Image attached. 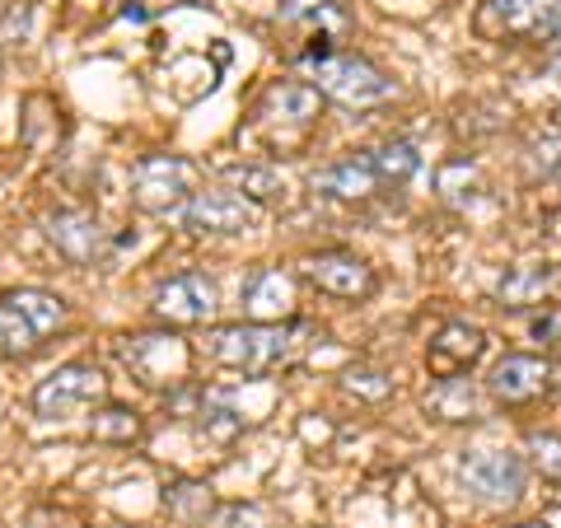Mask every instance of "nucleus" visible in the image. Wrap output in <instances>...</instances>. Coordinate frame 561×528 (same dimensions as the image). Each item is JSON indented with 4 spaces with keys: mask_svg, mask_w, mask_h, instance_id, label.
<instances>
[{
    "mask_svg": "<svg viewBox=\"0 0 561 528\" xmlns=\"http://www.w3.org/2000/svg\"><path fill=\"white\" fill-rule=\"evenodd\" d=\"M319 328H309L300 319H286V323H220L206 332V356L225 365V369H239V375H272V369L290 365L300 356V337H313Z\"/></svg>",
    "mask_w": 561,
    "mask_h": 528,
    "instance_id": "nucleus-1",
    "label": "nucleus"
},
{
    "mask_svg": "<svg viewBox=\"0 0 561 528\" xmlns=\"http://www.w3.org/2000/svg\"><path fill=\"white\" fill-rule=\"evenodd\" d=\"M305 76L323 99L342 103V108H379V103H389L398 94L389 70L375 66L370 57H360V51H328L323 61L305 66Z\"/></svg>",
    "mask_w": 561,
    "mask_h": 528,
    "instance_id": "nucleus-2",
    "label": "nucleus"
},
{
    "mask_svg": "<svg viewBox=\"0 0 561 528\" xmlns=\"http://www.w3.org/2000/svg\"><path fill=\"white\" fill-rule=\"evenodd\" d=\"M472 28L491 43H561V0H482L472 14Z\"/></svg>",
    "mask_w": 561,
    "mask_h": 528,
    "instance_id": "nucleus-3",
    "label": "nucleus"
},
{
    "mask_svg": "<svg viewBox=\"0 0 561 528\" xmlns=\"http://www.w3.org/2000/svg\"><path fill=\"white\" fill-rule=\"evenodd\" d=\"M459 486L468 501H478L486 509H515L529 486V463L511 449H468L459 454Z\"/></svg>",
    "mask_w": 561,
    "mask_h": 528,
    "instance_id": "nucleus-4",
    "label": "nucleus"
},
{
    "mask_svg": "<svg viewBox=\"0 0 561 528\" xmlns=\"http://www.w3.org/2000/svg\"><path fill=\"white\" fill-rule=\"evenodd\" d=\"M33 412L43 421H70L80 412H94L108 402V375L94 360H66L33 389Z\"/></svg>",
    "mask_w": 561,
    "mask_h": 528,
    "instance_id": "nucleus-5",
    "label": "nucleus"
},
{
    "mask_svg": "<svg viewBox=\"0 0 561 528\" xmlns=\"http://www.w3.org/2000/svg\"><path fill=\"white\" fill-rule=\"evenodd\" d=\"M173 220L197 239H234V234L262 230V206L239 197L234 187H197L179 210H173Z\"/></svg>",
    "mask_w": 561,
    "mask_h": 528,
    "instance_id": "nucleus-6",
    "label": "nucleus"
},
{
    "mask_svg": "<svg viewBox=\"0 0 561 528\" xmlns=\"http://www.w3.org/2000/svg\"><path fill=\"white\" fill-rule=\"evenodd\" d=\"M197 192V164L183 154H140L131 169V206L146 216H173Z\"/></svg>",
    "mask_w": 561,
    "mask_h": 528,
    "instance_id": "nucleus-7",
    "label": "nucleus"
},
{
    "mask_svg": "<svg viewBox=\"0 0 561 528\" xmlns=\"http://www.w3.org/2000/svg\"><path fill=\"white\" fill-rule=\"evenodd\" d=\"M122 360L146 389H183L187 369H192V351L179 332H140V337L122 342Z\"/></svg>",
    "mask_w": 561,
    "mask_h": 528,
    "instance_id": "nucleus-8",
    "label": "nucleus"
},
{
    "mask_svg": "<svg viewBox=\"0 0 561 528\" xmlns=\"http://www.w3.org/2000/svg\"><path fill=\"white\" fill-rule=\"evenodd\" d=\"M220 305V286L206 272H173L150 295V313L164 328H202Z\"/></svg>",
    "mask_w": 561,
    "mask_h": 528,
    "instance_id": "nucleus-9",
    "label": "nucleus"
},
{
    "mask_svg": "<svg viewBox=\"0 0 561 528\" xmlns=\"http://www.w3.org/2000/svg\"><path fill=\"white\" fill-rule=\"evenodd\" d=\"M38 225H43V239H47L66 262H76V267H94V262H103V257L117 249L113 234L103 230V220L94 216V210H80V206L47 210Z\"/></svg>",
    "mask_w": 561,
    "mask_h": 528,
    "instance_id": "nucleus-10",
    "label": "nucleus"
},
{
    "mask_svg": "<svg viewBox=\"0 0 561 528\" xmlns=\"http://www.w3.org/2000/svg\"><path fill=\"white\" fill-rule=\"evenodd\" d=\"M300 276L313 290H323L332 299H370L379 290V276L365 257H356L351 249H319L300 257Z\"/></svg>",
    "mask_w": 561,
    "mask_h": 528,
    "instance_id": "nucleus-11",
    "label": "nucleus"
},
{
    "mask_svg": "<svg viewBox=\"0 0 561 528\" xmlns=\"http://www.w3.org/2000/svg\"><path fill=\"white\" fill-rule=\"evenodd\" d=\"M552 360L542 356H501L486 375V398L501 408H529V402L552 393Z\"/></svg>",
    "mask_w": 561,
    "mask_h": 528,
    "instance_id": "nucleus-12",
    "label": "nucleus"
},
{
    "mask_svg": "<svg viewBox=\"0 0 561 528\" xmlns=\"http://www.w3.org/2000/svg\"><path fill=\"white\" fill-rule=\"evenodd\" d=\"M309 187L319 192V197H332V202H370L383 187L375 150H346L337 160H328L323 169L309 173Z\"/></svg>",
    "mask_w": 561,
    "mask_h": 528,
    "instance_id": "nucleus-13",
    "label": "nucleus"
},
{
    "mask_svg": "<svg viewBox=\"0 0 561 528\" xmlns=\"http://www.w3.org/2000/svg\"><path fill=\"white\" fill-rule=\"evenodd\" d=\"M486 356V332L468 319H449L426 342V369L431 379H463L472 365Z\"/></svg>",
    "mask_w": 561,
    "mask_h": 528,
    "instance_id": "nucleus-14",
    "label": "nucleus"
},
{
    "mask_svg": "<svg viewBox=\"0 0 561 528\" xmlns=\"http://www.w3.org/2000/svg\"><path fill=\"white\" fill-rule=\"evenodd\" d=\"M239 305L249 323H286L295 309V280L280 267H253L239 286Z\"/></svg>",
    "mask_w": 561,
    "mask_h": 528,
    "instance_id": "nucleus-15",
    "label": "nucleus"
},
{
    "mask_svg": "<svg viewBox=\"0 0 561 528\" xmlns=\"http://www.w3.org/2000/svg\"><path fill=\"white\" fill-rule=\"evenodd\" d=\"M323 108V94L309 80H272L257 99V117L267 122H290V127H309Z\"/></svg>",
    "mask_w": 561,
    "mask_h": 528,
    "instance_id": "nucleus-16",
    "label": "nucleus"
},
{
    "mask_svg": "<svg viewBox=\"0 0 561 528\" xmlns=\"http://www.w3.org/2000/svg\"><path fill=\"white\" fill-rule=\"evenodd\" d=\"M557 286V267L552 262H515L505 267L501 280H496V305L501 309H529V305H542Z\"/></svg>",
    "mask_w": 561,
    "mask_h": 528,
    "instance_id": "nucleus-17",
    "label": "nucleus"
},
{
    "mask_svg": "<svg viewBox=\"0 0 561 528\" xmlns=\"http://www.w3.org/2000/svg\"><path fill=\"white\" fill-rule=\"evenodd\" d=\"M0 305H10V309H20L24 319L33 323V332L38 337H51V332H61L66 319H70V305L61 295H51L43 286H20V290H5L0 295Z\"/></svg>",
    "mask_w": 561,
    "mask_h": 528,
    "instance_id": "nucleus-18",
    "label": "nucleus"
},
{
    "mask_svg": "<svg viewBox=\"0 0 561 528\" xmlns=\"http://www.w3.org/2000/svg\"><path fill=\"white\" fill-rule=\"evenodd\" d=\"M225 187H234L239 197H249L253 206H276V202H286V173L272 169V164H234V169H225Z\"/></svg>",
    "mask_w": 561,
    "mask_h": 528,
    "instance_id": "nucleus-19",
    "label": "nucleus"
},
{
    "mask_svg": "<svg viewBox=\"0 0 561 528\" xmlns=\"http://www.w3.org/2000/svg\"><path fill=\"white\" fill-rule=\"evenodd\" d=\"M435 197H440L449 210H468L472 202L482 197V169L459 154V160H445L435 169Z\"/></svg>",
    "mask_w": 561,
    "mask_h": 528,
    "instance_id": "nucleus-20",
    "label": "nucleus"
},
{
    "mask_svg": "<svg viewBox=\"0 0 561 528\" xmlns=\"http://www.w3.org/2000/svg\"><path fill=\"white\" fill-rule=\"evenodd\" d=\"M90 435L99 439V445H136V439H146V416H140L131 402H103V408H94L90 416Z\"/></svg>",
    "mask_w": 561,
    "mask_h": 528,
    "instance_id": "nucleus-21",
    "label": "nucleus"
},
{
    "mask_svg": "<svg viewBox=\"0 0 561 528\" xmlns=\"http://www.w3.org/2000/svg\"><path fill=\"white\" fill-rule=\"evenodd\" d=\"M478 408V389L468 379H435V389L426 393V412L440 421H472Z\"/></svg>",
    "mask_w": 561,
    "mask_h": 528,
    "instance_id": "nucleus-22",
    "label": "nucleus"
},
{
    "mask_svg": "<svg viewBox=\"0 0 561 528\" xmlns=\"http://www.w3.org/2000/svg\"><path fill=\"white\" fill-rule=\"evenodd\" d=\"M216 496H210V486L206 482H173V486H164V509L179 524H202L206 528V519L216 515Z\"/></svg>",
    "mask_w": 561,
    "mask_h": 528,
    "instance_id": "nucleus-23",
    "label": "nucleus"
},
{
    "mask_svg": "<svg viewBox=\"0 0 561 528\" xmlns=\"http://www.w3.org/2000/svg\"><path fill=\"white\" fill-rule=\"evenodd\" d=\"M375 164L383 187H408L421 173V150L412 140H383V146H375Z\"/></svg>",
    "mask_w": 561,
    "mask_h": 528,
    "instance_id": "nucleus-24",
    "label": "nucleus"
},
{
    "mask_svg": "<svg viewBox=\"0 0 561 528\" xmlns=\"http://www.w3.org/2000/svg\"><path fill=\"white\" fill-rule=\"evenodd\" d=\"M38 346H43V337L33 332V323L24 319V313H20V309H10V305H0V356L28 360Z\"/></svg>",
    "mask_w": 561,
    "mask_h": 528,
    "instance_id": "nucleus-25",
    "label": "nucleus"
},
{
    "mask_svg": "<svg viewBox=\"0 0 561 528\" xmlns=\"http://www.w3.org/2000/svg\"><path fill=\"white\" fill-rule=\"evenodd\" d=\"M197 421H202V435L220 439V445H230L234 435H243V416H239L234 408H225L220 398H206L202 412H197Z\"/></svg>",
    "mask_w": 561,
    "mask_h": 528,
    "instance_id": "nucleus-26",
    "label": "nucleus"
},
{
    "mask_svg": "<svg viewBox=\"0 0 561 528\" xmlns=\"http://www.w3.org/2000/svg\"><path fill=\"white\" fill-rule=\"evenodd\" d=\"M342 389L351 398H365V402H383L393 393V379L383 375V369H370V365H351L342 375Z\"/></svg>",
    "mask_w": 561,
    "mask_h": 528,
    "instance_id": "nucleus-27",
    "label": "nucleus"
},
{
    "mask_svg": "<svg viewBox=\"0 0 561 528\" xmlns=\"http://www.w3.org/2000/svg\"><path fill=\"white\" fill-rule=\"evenodd\" d=\"M529 463H534V472L542 482H561V435H552V431H538V435H529Z\"/></svg>",
    "mask_w": 561,
    "mask_h": 528,
    "instance_id": "nucleus-28",
    "label": "nucleus"
},
{
    "mask_svg": "<svg viewBox=\"0 0 561 528\" xmlns=\"http://www.w3.org/2000/svg\"><path fill=\"white\" fill-rule=\"evenodd\" d=\"M262 505H243V501H225L216 505V515L206 519V528H262Z\"/></svg>",
    "mask_w": 561,
    "mask_h": 528,
    "instance_id": "nucleus-29",
    "label": "nucleus"
},
{
    "mask_svg": "<svg viewBox=\"0 0 561 528\" xmlns=\"http://www.w3.org/2000/svg\"><path fill=\"white\" fill-rule=\"evenodd\" d=\"M529 169L542 173V179H561V131L534 140L529 146Z\"/></svg>",
    "mask_w": 561,
    "mask_h": 528,
    "instance_id": "nucleus-30",
    "label": "nucleus"
},
{
    "mask_svg": "<svg viewBox=\"0 0 561 528\" xmlns=\"http://www.w3.org/2000/svg\"><path fill=\"white\" fill-rule=\"evenodd\" d=\"M169 5V0H122V20L127 24H146V20H154V14H160Z\"/></svg>",
    "mask_w": 561,
    "mask_h": 528,
    "instance_id": "nucleus-31",
    "label": "nucleus"
},
{
    "mask_svg": "<svg viewBox=\"0 0 561 528\" xmlns=\"http://www.w3.org/2000/svg\"><path fill=\"white\" fill-rule=\"evenodd\" d=\"M529 332H534L538 342H548V337H557V332H561V319H557V313H542V319L529 323Z\"/></svg>",
    "mask_w": 561,
    "mask_h": 528,
    "instance_id": "nucleus-32",
    "label": "nucleus"
},
{
    "mask_svg": "<svg viewBox=\"0 0 561 528\" xmlns=\"http://www.w3.org/2000/svg\"><path fill=\"white\" fill-rule=\"evenodd\" d=\"M524 528H548V524H524Z\"/></svg>",
    "mask_w": 561,
    "mask_h": 528,
    "instance_id": "nucleus-33",
    "label": "nucleus"
},
{
    "mask_svg": "<svg viewBox=\"0 0 561 528\" xmlns=\"http://www.w3.org/2000/svg\"><path fill=\"white\" fill-rule=\"evenodd\" d=\"M552 70H557V76H561V57H557V66H552Z\"/></svg>",
    "mask_w": 561,
    "mask_h": 528,
    "instance_id": "nucleus-34",
    "label": "nucleus"
},
{
    "mask_svg": "<svg viewBox=\"0 0 561 528\" xmlns=\"http://www.w3.org/2000/svg\"><path fill=\"white\" fill-rule=\"evenodd\" d=\"M557 131H561V108H557Z\"/></svg>",
    "mask_w": 561,
    "mask_h": 528,
    "instance_id": "nucleus-35",
    "label": "nucleus"
}]
</instances>
